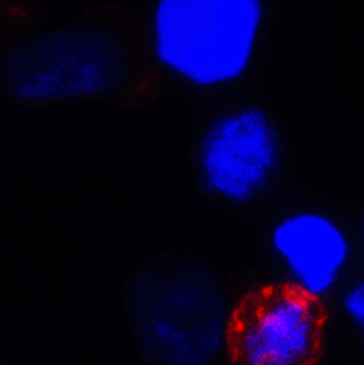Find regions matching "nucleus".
<instances>
[{"mask_svg": "<svg viewBox=\"0 0 364 365\" xmlns=\"http://www.w3.org/2000/svg\"><path fill=\"white\" fill-rule=\"evenodd\" d=\"M333 357L326 306L305 287L271 280L231 304L222 365H328Z\"/></svg>", "mask_w": 364, "mask_h": 365, "instance_id": "nucleus-6", "label": "nucleus"}, {"mask_svg": "<svg viewBox=\"0 0 364 365\" xmlns=\"http://www.w3.org/2000/svg\"><path fill=\"white\" fill-rule=\"evenodd\" d=\"M278 0H143L140 16L166 89L200 107L258 91Z\"/></svg>", "mask_w": 364, "mask_h": 365, "instance_id": "nucleus-1", "label": "nucleus"}, {"mask_svg": "<svg viewBox=\"0 0 364 365\" xmlns=\"http://www.w3.org/2000/svg\"><path fill=\"white\" fill-rule=\"evenodd\" d=\"M321 298L328 313L329 336L335 357L363 359V272L342 279Z\"/></svg>", "mask_w": 364, "mask_h": 365, "instance_id": "nucleus-7", "label": "nucleus"}, {"mask_svg": "<svg viewBox=\"0 0 364 365\" xmlns=\"http://www.w3.org/2000/svg\"><path fill=\"white\" fill-rule=\"evenodd\" d=\"M51 16L33 0H0V53Z\"/></svg>", "mask_w": 364, "mask_h": 365, "instance_id": "nucleus-8", "label": "nucleus"}, {"mask_svg": "<svg viewBox=\"0 0 364 365\" xmlns=\"http://www.w3.org/2000/svg\"><path fill=\"white\" fill-rule=\"evenodd\" d=\"M122 304L147 365H222L231 304L209 259L182 253L150 257L124 283Z\"/></svg>", "mask_w": 364, "mask_h": 365, "instance_id": "nucleus-3", "label": "nucleus"}, {"mask_svg": "<svg viewBox=\"0 0 364 365\" xmlns=\"http://www.w3.org/2000/svg\"><path fill=\"white\" fill-rule=\"evenodd\" d=\"M260 267L324 297L363 272V212L295 185L258 222Z\"/></svg>", "mask_w": 364, "mask_h": 365, "instance_id": "nucleus-5", "label": "nucleus"}, {"mask_svg": "<svg viewBox=\"0 0 364 365\" xmlns=\"http://www.w3.org/2000/svg\"><path fill=\"white\" fill-rule=\"evenodd\" d=\"M94 72L137 104L166 90L140 13L121 4L93 6L57 27L36 28L0 53V81L53 83Z\"/></svg>", "mask_w": 364, "mask_h": 365, "instance_id": "nucleus-4", "label": "nucleus"}, {"mask_svg": "<svg viewBox=\"0 0 364 365\" xmlns=\"http://www.w3.org/2000/svg\"><path fill=\"white\" fill-rule=\"evenodd\" d=\"M0 365H15V364H13L12 362L9 361V360L4 359V358L0 357Z\"/></svg>", "mask_w": 364, "mask_h": 365, "instance_id": "nucleus-9", "label": "nucleus"}, {"mask_svg": "<svg viewBox=\"0 0 364 365\" xmlns=\"http://www.w3.org/2000/svg\"><path fill=\"white\" fill-rule=\"evenodd\" d=\"M197 109L188 145L194 192L214 207L256 225L295 186L286 121L259 90Z\"/></svg>", "mask_w": 364, "mask_h": 365, "instance_id": "nucleus-2", "label": "nucleus"}]
</instances>
